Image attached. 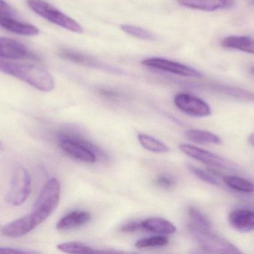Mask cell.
I'll return each instance as SVG.
<instances>
[{"mask_svg": "<svg viewBox=\"0 0 254 254\" xmlns=\"http://www.w3.org/2000/svg\"><path fill=\"white\" fill-rule=\"evenodd\" d=\"M28 7L49 22L68 30L71 32H83V27L72 18L58 10L55 6L44 0H27Z\"/></svg>", "mask_w": 254, "mask_h": 254, "instance_id": "3", "label": "cell"}, {"mask_svg": "<svg viewBox=\"0 0 254 254\" xmlns=\"http://www.w3.org/2000/svg\"><path fill=\"white\" fill-rule=\"evenodd\" d=\"M34 229L35 227L33 225L28 215H26L20 219H16L7 224L2 228L1 232L5 237H10V238H19L27 235Z\"/></svg>", "mask_w": 254, "mask_h": 254, "instance_id": "14", "label": "cell"}, {"mask_svg": "<svg viewBox=\"0 0 254 254\" xmlns=\"http://www.w3.org/2000/svg\"><path fill=\"white\" fill-rule=\"evenodd\" d=\"M0 72L19 79L38 90L50 92L55 88L51 73L36 64L0 59Z\"/></svg>", "mask_w": 254, "mask_h": 254, "instance_id": "1", "label": "cell"}, {"mask_svg": "<svg viewBox=\"0 0 254 254\" xmlns=\"http://www.w3.org/2000/svg\"><path fill=\"white\" fill-rule=\"evenodd\" d=\"M36 252L31 251H22L13 248L0 247V254H36Z\"/></svg>", "mask_w": 254, "mask_h": 254, "instance_id": "31", "label": "cell"}, {"mask_svg": "<svg viewBox=\"0 0 254 254\" xmlns=\"http://www.w3.org/2000/svg\"><path fill=\"white\" fill-rule=\"evenodd\" d=\"M223 181L228 187L243 193H254V184L250 180L239 176L228 175L223 177Z\"/></svg>", "mask_w": 254, "mask_h": 254, "instance_id": "21", "label": "cell"}, {"mask_svg": "<svg viewBox=\"0 0 254 254\" xmlns=\"http://www.w3.org/2000/svg\"><path fill=\"white\" fill-rule=\"evenodd\" d=\"M139 230H142L141 225H140V222H128L121 228V231L122 232L127 233L135 232Z\"/></svg>", "mask_w": 254, "mask_h": 254, "instance_id": "30", "label": "cell"}, {"mask_svg": "<svg viewBox=\"0 0 254 254\" xmlns=\"http://www.w3.org/2000/svg\"><path fill=\"white\" fill-rule=\"evenodd\" d=\"M91 220L90 213L86 211H74L63 217L57 224L59 231H69L80 228Z\"/></svg>", "mask_w": 254, "mask_h": 254, "instance_id": "16", "label": "cell"}, {"mask_svg": "<svg viewBox=\"0 0 254 254\" xmlns=\"http://www.w3.org/2000/svg\"><path fill=\"white\" fill-rule=\"evenodd\" d=\"M137 139L143 148L149 152L154 153H167L170 151L167 145L147 134H138Z\"/></svg>", "mask_w": 254, "mask_h": 254, "instance_id": "22", "label": "cell"}, {"mask_svg": "<svg viewBox=\"0 0 254 254\" xmlns=\"http://www.w3.org/2000/svg\"><path fill=\"white\" fill-rule=\"evenodd\" d=\"M249 143L251 146L254 147V134H251L250 137H249Z\"/></svg>", "mask_w": 254, "mask_h": 254, "instance_id": "32", "label": "cell"}, {"mask_svg": "<svg viewBox=\"0 0 254 254\" xmlns=\"http://www.w3.org/2000/svg\"><path fill=\"white\" fill-rule=\"evenodd\" d=\"M185 137L187 140H190L197 144H222V140L220 137L203 130L191 129L185 131Z\"/></svg>", "mask_w": 254, "mask_h": 254, "instance_id": "19", "label": "cell"}, {"mask_svg": "<svg viewBox=\"0 0 254 254\" xmlns=\"http://www.w3.org/2000/svg\"><path fill=\"white\" fill-rule=\"evenodd\" d=\"M169 240L166 236L158 235L156 237H149L137 240L135 247L137 249H146V248L162 247L167 246Z\"/></svg>", "mask_w": 254, "mask_h": 254, "instance_id": "27", "label": "cell"}, {"mask_svg": "<svg viewBox=\"0 0 254 254\" xmlns=\"http://www.w3.org/2000/svg\"><path fill=\"white\" fill-rule=\"evenodd\" d=\"M222 46L226 49L241 51L254 55V38L249 36H229L222 40Z\"/></svg>", "mask_w": 254, "mask_h": 254, "instance_id": "18", "label": "cell"}, {"mask_svg": "<svg viewBox=\"0 0 254 254\" xmlns=\"http://www.w3.org/2000/svg\"><path fill=\"white\" fill-rule=\"evenodd\" d=\"M61 183L57 178H52L46 183L34 202L32 211L28 214L35 228L56 210L61 198Z\"/></svg>", "mask_w": 254, "mask_h": 254, "instance_id": "2", "label": "cell"}, {"mask_svg": "<svg viewBox=\"0 0 254 254\" xmlns=\"http://www.w3.org/2000/svg\"><path fill=\"white\" fill-rule=\"evenodd\" d=\"M0 148H1V143H0Z\"/></svg>", "mask_w": 254, "mask_h": 254, "instance_id": "35", "label": "cell"}, {"mask_svg": "<svg viewBox=\"0 0 254 254\" xmlns=\"http://www.w3.org/2000/svg\"><path fill=\"white\" fill-rule=\"evenodd\" d=\"M58 249L61 252L67 254H92L97 252L92 248L89 247L83 243H75V242L58 245Z\"/></svg>", "mask_w": 254, "mask_h": 254, "instance_id": "26", "label": "cell"}, {"mask_svg": "<svg viewBox=\"0 0 254 254\" xmlns=\"http://www.w3.org/2000/svg\"><path fill=\"white\" fill-rule=\"evenodd\" d=\"M252 4H253V5L254 6V0H252Z\"/></svg>", "mask_w": 254, "mask_h": 254, "instance_id": "34", "label": "cell"}, {"mask_svg": "<svg viewBox=\"0 0 254 254\" xmlns=\"http://www.w3.org/2000/svg\"><path fill=\"white\" fill-rule=\"evenodd\" d=\"M192 237L200 249L210 254H241L242 252L223 237L216 235L211 230H200L189 228Z\"/></svg>", "mask_w": 254, "mask_h": 254, "instance_id": "5", "label": "cell"}, {"mask_svg": "<svg viewBox=\"0 0 254 254\" xmlns=\"http://www.w3.org/2000/svg\"><path fill=\"white\" fill-rule=\"evenodd\" d=\"M157 186L164 189H170L175 185V181L172 177L167 175H161L155 180Z\"/></svg>", "mask_w": 254, "mask_h": 254, "instance_id": "29", "label": "cell"}, {"mask_svg": "<svg viewBox=\"0 0 254 254\" xmlns=\"http://www.w3.org/2000/svg\"><path fill=\"white\" fill-rule=\"evenodd\" d=\"M252 73H253V74H254V67H253V68L252 69Z\"/></svg>", "mask_w": 254, "mask_h": 254, "instance_id": "33", "label": "cell"}, {"mask_svg": "<svg viewBox=\"0 0 254 254\" xmlns=\"http://www.w3.org/2000/svg\"><path fill=\"white\" fill-rule=\"evenodd\" d=\"M188 169L193 175L202 181L205 182L208 184L213 185V186H221L220 180H219L216 174L213 171H210H210H204V170L191 165L188 166Z\"/></svg>", "mask_w": 254, "mask_h": 254, "instance_id": "25", "label": "cell"}, {"mask_svg": "<svg viewBox=\"0 0 254 254\" xmlns=\"http://www.w3.org/2000/svg\"><path fill=\"white\" fill-rule=\"evenodd\" d=\"M188 216L190 218L189 228L200 230H211V222L207 216L195 207L188 209Z\"/></svg>", "mask_w": 254, "mask_h": 254, "instance_id": "23", "label": "cell"}, {"mask_svg": "<svg viewBox=\"0 0 254 254\" xmlns=\"http://www.w3.org/2000/svg\"><path fill=\"white\" fill-rule=\"evenodd\" d=\"M16 13L14 9L4 0H0V16L16 17Z\"/></svg>", "mask_w": 254, "mask_h": 254, "instance_id": "28", "label": "cell"}, {"mask_svg": "<svg viewBox=\"0 0 254 254\" xmlns=\"http://www.w3.org/2000/svg\"><path fill=\"white\" fill-rule=\"evenodd\" d=\"M142 230L161 236H169L177 231L171 222L161 218H149L140 222Z\"/></svg>", "mask_w": 254, "mask_h": 254, "instance_id": "15", "label": "cell"}, {"mask_svg": "<svg viewBox=\"0 0 254 254\" xmlns=\"http://www.w3.org/2000/svg\"><path fill=\"white\" fill-rule=\"evenodd\" d=\"M31 191V174L24 167H18L12 176L10 187L4 200L9 205H22L28 199Z\"/></svg>", "mask_w": 254, "mask_h": 254, "instance_id": "6", "label": "cell"}, {"mask_svg": "<svg viewBox=\"0 0 254 254\" xmlns=\"http://www.w3.org/2000/svg\"><path fill=\"white\" fill-rule=\"evenodd\" d=\"M0 25L4 29L22 36H37L40 34L38 28L17 20L15 17L0 16Z\"/></svg>", "mask_w": 254, "mask_h": 254, "instance_id": "13", "label": "cell"}, {"mask_svg": "<svg viewBox=\"0 0 254 254\" xmlns=\"http://www.w3.org/2000/svg\"><path fill=\"white\" fill-rule=\"evenodd\" d=\"M60 55L64 59L68 60L71 62L77 63L81 65L88 66V67H95V68L102 69V70H109L110 72H116L113 67H107L103 65L101 62L92 59L91 57L86 55L76 52V51L70 50V49H63L60 52Z\"/></svg>", "mask_w": 254, "mask_h": 254, "instance_id": "17", "label": "cell"}, {"mask_svg": "<svg viewBox=\"0 0 254 254\" xmlns=\"http://www.w3.org/2000/svg\"><path fill=\"white\" fill-rule=\"evenodd\" d=\"M179 149L185 155L193 158L212 168L225 170H237L238 167L220 155L190 144H181Z\"/></svg>", "mask_w": 254, "mask_h": 254, "instance_id": "7", "label": "cell"}, {"mask_svg": "<svg viewBox=\"0 0 254 254\" xmlns=\"http://www.w3.org/2000/svg\"><path fill=\"white\" fill-rule=\"evenodd\" d=\"M214 89L217 92H221L224 95L232 97L236 99L243 101H254V92L242 88L235 87L229 85H216Z\"/></svg>", "mask_w": 254, "mask_h": 254, "instance_id": "20", "label": "cell"}, {"mask_svg": "<svg viewBox=\"0 0 254 254\" xmlns=\"http://www.w3.org/2000/svg\"><path fill=\"white\" fill-rule=\"evenodd\" d=\"M174 103L181 111L194 117H205L212 113L211 108L206 101L190 94H177Z\"/></svg>", "mask_w": 254, "mask_h": 254, "instance_id": "8", "label": "cell"}, {"mask_svg": "<svg viewBox=\"0 0 254 254\" xmlns=\"http://www.w3.org/2000/svg\"><path fill=\"white\" fill-rule=\"evenodd\" d=\"M181 5L203 11L213 12L232 7L234 0H178Z\"/></svg>", "mask_w": 254, "mask_h": 254, "instance_id": "12", "label": "cell"}, {"mask_svg": "<svg viewBox=\"0 0 254 254\" xmlns=\"http://www.w3.org/2000/svg\"><path fill=\"white\" fill-rule=\"evenodd\" d=\"M121 28L128 35L132 36L136 38L141 39L143 40H149V41L156 40V36L152 31L145 29L141 27L137 26V25L123 24L121 25Z\"/></svg>", "mask_w": 254, "mask_h": 254, "instance_id": "24", "label": "cell"}, {"mask_svg": "<svg viewBox=\"0 0 254 254\" xmlns=\"http://www.w3.org/2000/svg\"><path fill=\"white\" fill-rule=\"evenodd\" d=\"M230 225L242 233L254 231V211L247 209L233 210L228 216Z\"/></svg>", "mask_w": 254, "mask_h": 254, "instance_id": "11", "label": "cell"}, {"mask_svg": "<svg viewBox=\"0 0 254 254\" xmlns=\"http://www.w3.org/2000/svg\"><path fill=\"white\" fill-rule=\"evenodd\" d=\"M141 64L145 67L156 69L161 71L173 73L185 77L201 78L202 75L195 69L181 63L175 62L165 58H149L143 60Z\"/></svg>", "mask_w": 254, "mask_h": 254, "instance_id": "9", "label": "cell"}, {"mask_svg": "<svg viewBox=\"0 0 254 254\" xmlns=\"http://www.w3.org/2000/svg\"><path fill=\"white\" fill-rule=\"evenodd\" d=\"M0 58L10 60H21L37 57L28 51L25 45L8 37H0Z\"/></svg>", "mask_w": 254, "mask_h": 254, "instance_id": "10", "label": "cell"}, {"mask_svg": "<svg viewBox=\"0 0 254 254\" xmlns=\"http://www.w3.org/2000/svg\"><path fill=\"white\" fill-rule=\"evenodd\" d=\"M58 146L71 158L87 163L97 161V148L86 140L72 134H61L58 137Z\"/></svg>", "mask_w": 254, "mask_h": 254, "instance_id": "4", "label": "cell"}]
</instances>
